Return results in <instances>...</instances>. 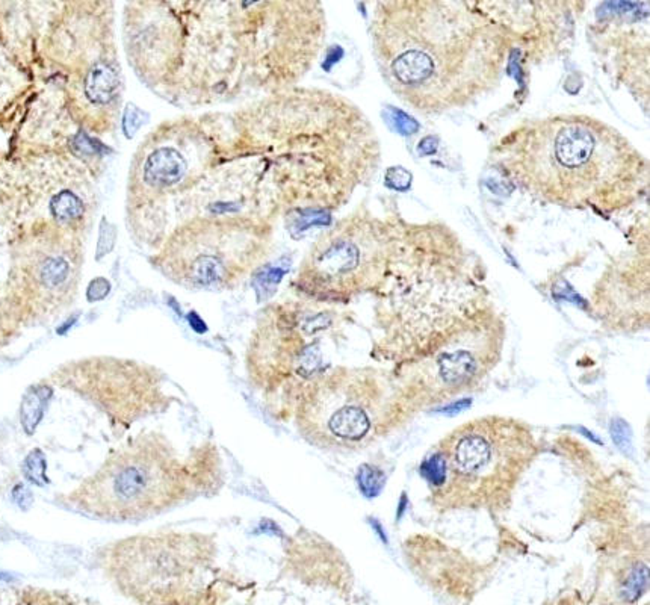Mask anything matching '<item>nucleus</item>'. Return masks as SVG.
<instances>
[{
  "label": "nucleus",
  "mask_w": 650,
  "mask_h": 605,
  "mask_svg": "<svg viewBox=\"0 0 650 605\" xmlns=\"http://www.w3.org/2000/svg\"><path fill=\"white\" fill-rule=\"evenodd\" d=\"M139 183L166 238L197 217L277 222L318 212L321 154L286 89L183 117L144 153Z\"/></svg>",
  "instance_id": "f257e3e1"
},
{
  "label": "nucleus",
  "mask_w": 650,
  "mask_h": 605,
  "mask_svg": "<svg viewBox=\"0 0 650 605\" xmlns=\"http://www.w3.org/2000/svg\"><path fill=\"white\" fill-rule=\"evenodd\" d=\"M372 55L394 96L425 117L478 103L501 85L514 49L507 32L443 0H390L371 28Z\"/></svg>",
  "instance_id": "f03ea898"
},
{
  "label": "nucleus",
  "mask_w": 650,
  "mask_h": 605,
  "mask_svg": "<svg viewBox=\"0 0 650 605\" xmlns=\"http://www.w3.org/2000/svg\"><path fill=\"white\" fill-rule=\"evenodd\" d=\"M489 164L530 197L612 217L647 196L649 162L622 132L596 117L526 120L493 144Z\"/></svg>",
  "instance_id": "7ed1b4c3"
},
{
  "label": "nucleus",
  "mask_w": 650,
  "mask_h": 605,
  "mask_svg": "<svg viewBox=\"0 0 650 605\" xmlns=\"http://www.w3.org/2000/svg\"><path fill=\"white\" fill-rule=\"evenodd\" d=\"M224 483V460L214 442L182 453L165 434L145 431L112 451L61 502L100 521L138 522L215 497Z\"/></svg>",
  "instance_id": "20e7f679"
},
{
  "label": "nucleus",
  "mask_w": 650,
  "mask_h": 605,
  "mask_svg": "<svg viewBox=\"0 0 650 605\" xmlns=\"http://www.w3.org/2000/svg\"><path fill=\"white\" fill-rule=\"evenodd\" d=\"M102 563L118 592L141 604H218L232 586L215 536L198 531L129 537L110 543Z\"/></svg>",
  "instance_id": "39448f33"
},
{
  "label": "nucleus",
  "mask_w": 650,
  "mask_h": 605,
  "mask_svg": "<svg viewBox=\"0 0 650 605\" xmlns=\"http://www.w3.org/2000/svg\"><path fill=\"white\" fill-rule=\"evenodd\" d=\"M409 406L398 375L369 368H334L297 397L294 418L307 443L325 451H360L397 424Z\"/></svg>",
  "instance_id": "423d86ee"
},
{
  "label": "nucleus",
  "mask_w": 650,
  "mask_h": 605,
  "mask_svg": "<svg viewBox=\"0 0 650 605\" xmlns=\"http://www.w3.org/2000/svg\"><path fill=\"white\" fill-rule=\"evenodd\" d=\"M437 450L445 458L443 485L431 490L443 510H499L537 456L532 431L523 422L489 417L464 424Z\"/></svg>",
  "instance_id": "0eeeda50"
},
{
  "label": "nucleus",
  "mask_w": 650,
  "mask_h": 605,
  "mask_svg": "<svg viewBox=\"0 0 650 605\" xmlns=\"http://www.w3.org/2000/svg\"><path fill=\"white\" fill-rule=\"evenodd\" d=\"M274 226L246 215L190 218L165 238L154 265L194 293L233 290L270 262Z\"/></svg>",
  "instance_id": "6e6552de"
},
{
  "label": "nucleus",
  "mask_w": 650,
  "mask_h": 605,
  "mask_svg": "<svg viewBox=\"0 0 650 605\" xmlns=\"http://www.w3.org/2000/svg\"><path fill=\"white\" fill-rule=\"evenodd\" d=\"M404 222L360 208L319 234L294 285L318 301H346L383 286L398 261Z\"/></svg>",
  "instance_id": "1a4fd4ad"
},
{
  "label": "nucleus",
  "mask_w": 650,
  "mask_h": 605,
  "mask_svg": "<svg viewBox=\"0 0 650 605\" xmlns=\"http://www.w3.org/2000/svg\"><path fill=\"white\" fill-rule=\"evenodd\" d=\"M329 312H315L298 301H277L261 313L245 356L250 383L273 402L295 405L309 382L318 377L319 349L310 339L331 326Z\"/></svg>",
  "instance_id": "9d476101"
},
{
  "label": "nucleus",
  "mask_w": 650,
  "mask_h": 605,
  "mask_svg": "<svg viewBox=\"0 0 650 605\" xmlns=\"http://www.w3.org/2000/svg\"><path fill=\"white\" fill-rule=\"evenodd\" d=\"M502 334V322L490 310L457 324L398 375L409 406L440 405L475 388L496 365Z\"/></svg>",
  "instance_id": "9b49d317"
},
{
  "label": "nucleus",
  "mask_w": 650,
  "mask_h": 605,
  "mask_svg": "<svg viewBox=\"0 0 650 605\" xmlns=\"http://www.w3.org/2000/svg\"><path fill=\"white\" fill-rule=\"evenodd\" d=\"M53 380L91 402L121 427L162 413L174 402L159 369L127 358H81L59 368Z\"/></svg>",
  "instance_id": "f8f14e48"
},
{
  "label": "nucleus",
  "mask_w": 650,
  "mask_h": 605,
  "mask_svg": "<svg viewBox=\"0 0 650 605\" xmlns=\"http://www.w3.org/2000/svg\"><path fill=\"white\" fill-rule=\"evenodd\" d=\"M120 72L110 60H102L84 77V96L89 105L105 108L115 103L120 94Z\"/></svg>",
  "instance_id": "ddd939ff"
},
{
  "label": "nucleus",
  "mask_w": 650,
  "mask_h": 605,
  "mask_svg": "<svg viewBox=\"0 0 650 605\" xmlns=\"http://www.w3.org/2000/svg\"><path fill=\"white\" fill-rule=\"evenodd\" d=\"M52 394L53 389L47 385H38L28 389L20 405V424L28 436H32L37 431L44 412L49 406Z\"/></svg>",
  "instance_id": "4468645a"
},
{
  "label": "nucleus",
  "mask_w": 650,
  "mask_h": 605,
  "mask_svg": "<svg viewBox=\"0 0 650 605\" xmlns=\"http://www.w3.org/2000/svg\"><path fill=\"white\" fill-rule=\"evenodd\" d=\"M50 212L58 221L72 222L84 217L85 203L76 193L70 191V189H64L52 198Z\"/></svg>",
  "instance_id": "2eb2a0df"
},
{
  "label": "nucleus",
  "mask_w": 650,
  "mask_h": 605,
  "mask_svg": "<svg viewBox=\"0 0 650 605\" xmlns=\"http://www.w3.org/2000/svg\"><path fill=\"white\" fill-rule=\"evenodd\" d=\"M285 273L286 270H283L282 266L266 262L251 276L253 286L256 289L257 300H259V302L268 300L275 293V288L280 283V280H282Z\"/></svg>",
  "instance_id": "dca6fc26"
},
{
  "label": "nucleus",
  "mask_w": 650,
  "mask_h": 605,
  "mask_svg": "<svg viewBox=\"0 0 650 605\" xmlns=\"http://www.w3.org/2000/svg\"><path fill=\"white\" fill-rule=\"evenodd\" d=\"M72 276V265L70 262L64 259V257H50V259L44 261L41 270H40V278L42 285L50 289H56L64 286Z\"/></svg>",
  "instance_id": "f3484780"
},
{
  "label": "nucleus",
  "mask_w": 650,
  "mask_h": 605,
  "mask_svg": "<svg viewBox=\"0 0 650 605\" xmlns=\"http://www.w3.org/2000/svg\"><path fill=\"white\" fill-rule=\"evenodd\" d=\"M386 483V475L380 468L365 463L357 470V485L366 498H377Z\"/></svg>",
  "instance_id": "a211bd4d"
},
{
  "label": "nucleus",
  "mask_w": 650,
  "mask_h": 605,
  "mask_svg": "<svg viewBox=\"0 0 650 605\" xmlns=\"http://www.w3.org/2000/svg\"><path fill=\"white\" fill-rule=\"evenodd\" d=\"M47 462H46V456L38 448L32 450L23 463V474L28 481H30L32 485H37L40 487L46 486L50 483V480L47 477Z\"/></svg>",
  "instance_id": "6ab92c4d"
},
{
  "label": "nucleus",
  "mask_w": 650,
  "mask_h": 605,
  "mask_svg": "<svg viewBox=\"0 0 650 605\" xmlns=\"http://www.w3.org/2000/svg\"><path fill=\"white\" fill-rule=\"evenodd\" d=\"M421 474L428 481L431 490H435L437 487H440L443 485L446 477V465L445 458L439 450L434 451L428 458H425L421 466Z\"/></svg>",
  "instance_id": "aec40b11"
},
{
  "label": "nucleus",
  "mask_w": 650,
  "mask_h": 605,
  "mask_svg": "<svg viewBox=\"0 0 650 605\" xmlns=\"http://www.w3.org/2000/svg\"><path fill=\"white\" fill-rule=\"evenodd\" d=\"M147 118L149 115L145 114L141 108H138L133 103H129L125 109V114H122V120H121V128H122V133H125V137L127 140H132L133 137H135L138 130L145 125Z\"/></svg>",
  "instance_id": "412c9836"
},
{
  "label": "nucleus",
  "mask_w": 650,
  "mask_h": 605,
  "mask_svg": "<svg viewBox=\"0 0 650 605\" xmlns=\"http://www.w3.org/2000/svg\"><path fill=\"white\" fill-rule=\"evenodd\" d=\"M72 150L77 154L82 156V158H89V156H96V154H102L108 152V147L89 135H86L85 132H79L77 135L72 140Z\"/></svg>",
  "instance_id": "4be33fe9"
},
{
  "label": "nucleus",
  "mask_w": 650,
  "mask_h": 605,
  "mask_svg": "<svg viewBox=\"0 0 650 605\" xmlns=\"http://www.w3.org/2000/svg\"><path fill=\"white\" fill-rule=\"evenodd\" d=\"M117 241V229L114 224H110L106 218L100 222L98 229V239H97V250H96V261H102L105 256H108L112 249H114Z\"/></svg>",
  "instance_id": "5701e85b"
},
{
  "label": "nucleus",
  "mask_w": 650,
  "mask_h": 605,
  "mask_svg": "<svg viewBox=\"0 0 650 605\" xmlns=\"http://www.w3.org/2000/svg\"><path fill=\"white\" fill-rule=\"evenodd\" d=\"M647 584V567L643 565H637L632 570L629 577L625 581V589H623V595L629 601H634L637 596L642 595V592L644 590Z\"/></svg>",
  "instance_id": "b1692460"
},
{
  "label": "nucleus",
  "mask_w": 650,
  "mask_h": 605,
  "mask_svg": "<svg viewBox=\"0 0 650 605\" xmlns=\"http://www.w3.org/2000/svg\"><path fill=\"white\" fill-rule=\"evenodd\" d=\"M610 431H611V436H612L615 445H617L622 451L627 453L631 450V448H632V443H631V427L627 425L626 421H623L620 418L614 419L611 422Z\"/></svg>",
  "instance_id": "393cba45"
},
{
  "label": "nucleus",
  "mask_w": 650,
  "mask_h": 605,
  "mask_svg": "<svg viewBox=\"0 0 650 605\" xmlns=\"http://www.w3.org/2000/svg\"><path fill=\"white\" fill-rule=\"evenodd\" d=\"M386 185L397 191H406L411 185V174L402 166H392L386 173Z\"/></svg>",
  "instance_id": "a878e982"
},
{
  "label": "nucleus",
  "mask_w": 650,
  "mask_h": 605,
  "mask_svg": "<svg viewBox=\"0 0 650 605\" xmlns=\"http://www.w3.org/2000/svg\"><path fill=\"white\" fill-rule=\"evenodd\" d=\"M387 118L392 123V128L397 129L401 133H413V132H416V129H418L416 120H413L411 117L402 114L399 109L389 108Z\"/></svg>",
  "instance_id": "bb28decb"
},
{
  "label": "nucleus",
  "mask_w": 650,
  "mask_h": 605,
  "mask_svg": "<svg viewBox=\"0 0 650 605\" xmlns=\"http://www.w3.org/2000/svg\"><path fill=\"white\" fill-rule=\"evenodd\" d=\"M110 293V283L105 277H96L89 282L86 288V300L89 302H97L105 300Z\"/></svg>",
  "instance_id": "cd10ccee"
},
{
  "label": "nucleus",
  "mask_w": 650,
  "mask_h": 605,
  "mask_svg": "<svg viewBox=\"0 0 650 605\" xmlns=\"http://www.w3.org/2000/svg\"><path fill=\"white\" fill-rule=\"evenodd\" d=\"M13 499L21 510H28L33 502V495L28 486H25L23 483H18L13 489Z\"/></svg>",
  "instance_id": "c85d7f7f"
},
{
  "label": "nucleus",
  "mask_w": 650,
  "mask_h": 605,
  "mask_svg": "<svg viewBox=\"0 0 650 605\" xmlns=\"http://www.w3.org/2000/svg\"><path fill=\"white\" fill-rule=\"evenodd\" d=\"M470 405H472V401H470V400H458V401L451 402V405H447V406L442 407L440 412H445V413H457V412H462V410L470 407Z\"/></svg>",
  "instance_id": "c756f323"
},
{
  "label": "nucleus",
  "mask_w": 650,
  "mask_h": 605,
  "mask_svg": "<svg viewBox=\"0 0 650 605\" xmlns=\"http://www.w3.org/2000/svg\"><path fill=\"white\" fill-rule=\"evenodd\" d=\"M74 322H76V317H74V318H70L65 324H62L61 329H58V333H59V334H64L67 330H69V329L73 326Z\"/></svg>",
  "instance_id": "7c9ffc66"
}]
</instances>
